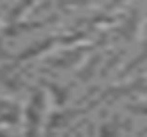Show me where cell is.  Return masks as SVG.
<instances>
[{"instance_id": "1", "label": "cell", "mask_w": 147, "mask_h": 137, "mask_svg": "<svg viewBox=\"0 0 147 137\" xmlns=\"http://www.w3.org/2000/svg\"><path fill=\"white\" fill-rule=\"evenodd\" d=\"M40 110H42V94H35L31 106H29V129H27L29 137H35L37 121H40Z\"/></svg>"}]
</instances>
